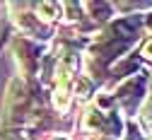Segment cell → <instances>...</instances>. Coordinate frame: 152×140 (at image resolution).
Wrapping results in <instances>:
<instances>
[{"mask_svg": "<svg viewBox=\"0 0 152 140\" xmlns=\"http://www.w3.org/2000/svg\"><path fill=\"white\" fill-rule=\"evenodd\" d=\"M140 56L145 58V61L152 63V36H147L145 41H142V48H140Z\"/></svg>", "mask_w": 152, "mask_h": 140, "instance_id": "obj_2", "label": "cell"}, {"mask_svg": "<svg viewBox=\"0 0 152 140\" xmlns=\"http://www.w3.org/2000/svg\"><path fill=\"white\" fill-rule=\"evenodd\" d=\"M56 140H63V138H56Z\"/></svg>", "mask_w": 152, "mask_h": 140, "instance_id": "obj_3", "label": "cell"}, {"mask_svg": "<svg viewBox=\"0 0 152 140\" xmlns=\"http://www.w3.org/2000/svg\"><path fill=\"white\" fill-rule=\"evenodd\" d=\"M56 15H58V5L56 3H39L36 5V17L41 22H53Z\"/></svg>", "mask_w": 152, "mask_h": 140, "instance_id": "obj_1", "label": "cell"}]
</instances>
